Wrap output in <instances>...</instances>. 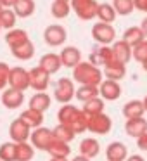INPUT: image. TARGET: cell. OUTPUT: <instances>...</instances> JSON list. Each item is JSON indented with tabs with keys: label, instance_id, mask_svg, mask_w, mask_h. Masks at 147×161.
<instances>
[{
	"label": "cell",
	"instance_id": "obj_1",
	"mask_svg": "<svg viewBox=\"0 0 147 161\" xmlns=\"http://www.w3.org/2000/svg\"><path fill=\"white\" fill-rule=\"evenodd\" d=\"M87 118L88 116L85 114L80 108L71 106V104H64L63 108L59 109V113H57V119H59V123L69 126L76 135L87 130Z\"/></svg>",
	"mask_w": 147,
	"mask_h": 161
},
{
	"label": "cell",
	"instance_id": "obj_2",
	"mask_svg": "<svg viewBox=\"0 0 147 161\" xmlns=\"http://www.w3.org/2000/svg\"><path fill=\"white\" fill-rule=\"evenodd\" d=\"M73 80L80 85H97L99 87L101 81L104 80V75L101 68L92 64L90 61H80L73 68Z\"/></svg>",
	"mask_w": 147,
	"mask_h": 161
},
{
	"label": "cell",
	"instance_id": "obj_3",
	"mask_svg": "<svg viewBox=\"0 0 147 161\" xmlns=\"http://www.w3.org/2000/svg\"><path fill=\"white\" fill-rule=\"evenodd\" d=\"M111 128H112V119L104 111L87 118V130L95 133V135H106V133L111 132Z\"/></svg>",
	"mask_w": 147,
	"mask_h": 161
},
{
	"label": "cell",
	"instance_id": "obj_4",
	"mask_svg": "<svg viewBox=\"0 0 147 161\" xmlns=\"http://www.w3.org/2000/svg\"><path fill=\"white\" fill-rule=\"evenodd\" d=\"M92 38L99 43V45H111L116 40V30L111 23H95L92 26Z\"/></svg>",
	"mask_w": 147,
	"mask_h": 161
},
{
	"label": "cell",
	"instance_id": "obj_5",
	"mask_svg": "<svg viewBox=\"0 0 147 161\" xmlns=\"http://www.w3.org/2000/svg\"><path fill=\"white\" fill-rule=\"evenodd\" d=\"M73 12L81 21H92L97 16V2L95 0H69Z\"/></svg>",
	"mask_w": 147,
	"mask_h": 161
},
{
	"label": "cell",
	"instance_id": "obj_6",
	"mask_svg": "<svg viewBox=\"0 0 147 161\" xmlns=\"http://www.w3.org/2000/svg\"><path fill=\"white\" fill-rule=\"evenodd\" d=\"M74 83L73 80H69V78L63 76L57 80L56 83V88H54V99H56L57 102H61V104H68V102H71V99L74 97Z\"/></svg>",
	"mask_w": 147,
	"mask_h": 161
},
{
	"label": "cell",
	"instance_id": "obj_7",
	"mask_svg": "<svg viewBox=\"0 0 147 161\" xmlns=\"http://www.w3.org/2000/svg\"><path fill=\"white\" fill-rule=\"evenodd\" d=\"M30 139H31V146L35 149H40V151H45L49 149V146L52 144L54 140V133L50 128L47 126H36L33 128V132L30 133Z\"/></svg>",
	"mask_w": 147,
	"mask_h": 161
},
{
	"label": "cell",
	"instance_id": "obj_8",
	"mask_svg": "<svg viewBox=\"0 0 147 161\" xmlns=\"http://www.w3.org/2000/svg\"><path fill=\"white\" fill-rule=\"evenodd\" d=\"M43 40L50 47H61L68 40V31L63 25H50L43 31Z\"/></svg>",
	"mask_w": 147,
	"mask_h": 161
},
{
	"label": "cell",
	"instance_id": "obj_9",
	"mask_svg": "<svg viewBox=\"0 0 147 161\" xmlns=\"http://www.w3.org/2000/svg\"><path fill=\"white\" fill-rule=\"evenodd\" d=\"M28 78H30V88L36 92H45L50 85V75L47 71H43L40 66L31 68L28 71Z\"/></svg>",
	"mask_w": 147,
	"mask_h": 161
},
{
	"label": "cell",
	"instance_id": "obj_10",
	"mask_svg": "<svg viewBox=\"0 0 147 161\" xmlns=\"http://www.w3.org/2000/svg\"><path fill=\"white\" fill-rule=\"evenodd\" d=\"M9 87L16 88V90H28L30 88V78H28V69H24L23 66L11 68L9 71Z\"/></svg>",
	"mask_w": 147,
	"mask_h": 161
},
{
	"label": "cell",
	"instance_id": "obj_11",
	"mask_svg": "<svg viewBox=\"0 0 147 161\" xmlns=\"http://www.w3.org/2000/svg\"><path fill=\"white\" fill-rule=\"evenodd\" d=\"M99 95L104 101H118L121 97V85H119V81L109 80V78L102 80L101 85H99Z\"/></svg>",
	"mask_w": 147,
	"mask_h": 161
},
{
	"label": "cell",
	"instance_id": "obj_12",
	"mask_svg": "<svg viewBox=\"0 0 147 161\" xmlns=\"http://www.w3.org/2000/svg\"><path fill=\"white\" fill-rule=\"evenodd\" d=\"M30 133H31V128L21 118L12 119L9 125V135H11L12 142H24L30 139Z\"/></svg>",
	"mask_w": 147,
	"mask_h": 161
},
{
	"label": "cell",
	"instance_id": "obj_13",
	"mask_svg": "<svg viewBox=\"0 0 147 161\" xmlns=\"http://www.w3.org/2000/svg\"><path fill=\"white\" fill-rule=\"evenodd\" d=\"M2 104L7 109H18L24 104V92L16 90V88H4L2 92Z\"/></svg>",
	"mask_w": 147,
	"mask_h": 161
},
{
	"label": "cell",
	"instance_id": "obj_14",
	"mask_svg": "<svg viewBox=\"0 0 147 161\" xmlns=\"http://www.w3.org/2000/svg\"><path fill=\"white\" fill-rule=\"evenodd\" d=\"M102 75H104L106 78H109V80H123L126 75V64L119 63V61L112 59L109 61V63H106L104 66H102Z\"/></svg>",
	"mask_w": 147,
	"mask_h": 161
},
{
	"label": "cell",
	"instance_id": "obj_15",
	"mask_svg": "<svg viewBox=\"0 0 147 161\" xmlns=\"http://www.w3.org/2000/svg\"><path fill=\"white\" fill-rule=\"evenodd\" d=\"M114 57H112V50L109 45H97L94 50H92L90 57H88V61H90L92 64H95V66H104L106 63H109V61H112Z\"/></svg>",
	"mask_w": 147,
	"mask_h": 161
},
{
	"label": "cell",
	"instance_id": "obj_16",
	"mask_svg": "<svg viewBox=\"0 0 147 161\" xmlns=\"http://www.w3.org/2000/svg\"><path fill=\"white\" fill-rule=\"evenodd\" d=\"M38 66L42 68L43 71H47L49 75H54L63 68V63H61V57L59 54H54V52H49V54H43L38 61Z\"/></svg>",
	"mask_w": 147,
	"mask_h": 161
},
{
	"label": "cell",
	"instance_id": "obj_17",
	"mask_svg": "<svg viewBox=\"0 0 147 161\" xmlns=\"http://www.w3.org/2000/svg\"><path fill=\"white\" fill-rule=\"evenodd\" d=\"M111 50H112V57L123 64H128L130 59H132V47L125 40H116V42H112Z\"/></svg>",
	"mask_w": 147,
	"mask_h": 161
},
{
	"label": "cell",
	"instance_id": "obj_18",
	"mask_svg": "<svg viewBox=\"0 0 147 161\" xmlns=\"http://www.w3.org/2000/svg\"><path fill=\"white\" fill-rule=\"evenodd\" d=\"M59 57H61V63H63L64 68H74L81 61V52L78 47L69 45V47H64L61 50Z\"/></svg>",
	"mask_w": 147,
	"mask_h": 161
},
{
	"label": "cell",
	"instance_id": "obj_19",
	"mask_svg": "<svg viewBox=\"0 0 147 161\" xmlns=\"http://www.w3.org/2000/svg\"><path fill=\"white\" fill-rule=\"evenodd\" d=\"M106 158L107 161H125L128 158V149L123 142H111L106 149Z\"/></svg>",
	"mask_w": 147,
	"mask_h": 161
},
{
	"label": "cell",
	"instance_id": "obj_20",
	"mask_svg": "<svg viewBox=\"0 0 147 161\" xmlns=\"http://www.w3.org/2000/svg\"><path fill=\"white\" fill-rule=\"evenodd\" d=\"M125 130H126V135L137 139V137L142 135L144 132H147V119L144 118V116H140V118H130V119H126Z\"/></svg>",
	"mask_w": 147,
	"mask_h": 161
},
{
	"label": "cell",
	"instance_id": "obj_21",
	"mask_svg": "<svg viewBox=\"0 0 147 161\" xmlns=\"http://www.w3.org/2000/svg\"><path fill=\"white\" fill-rule=\"evenodd\" d=\"M28 40H30V36H28V33H26V30H23V28H16L14 26V28L7 30V33H5V43H7L11 49L28 42Z\"/></svg>",
	"mask_w": 147,
	"mask_h": 161
},
{
	"label": "cell",
	"instance_id": "obj_22",
	"mask_svg": "<svg viewBox=\"0 0 147 161\" xmlns=\"http://www.w3.org/2000/svg\"><path fill=\"white\" fill-rule=\"evenodd\" d=\"M99 153H101V144H99L97 139L87 137V139H83L80 142V154H83V156L92 159V158H97Z\"/></svg>",
	"mask_w": 147,
	"mask_h": 161
},
{
	"label": "cell",
	"instance_id": "obj_23",
	"mask_svg": "<svg viewBox=\"0 0 147 161\" xmlns=\"http://www.w3.org/2000/svg\"><path fill=\"white\" fill-rule=\"evenodd\" d=\"M12 11L16 12V16L18 18H30V16L35 14L36 11V4H35V0H18L14 5H12Z\"/></svg>",
	"mask_w": 147,
	"mask_h": 161
},
{
	"label": "cell",
	"instance_id": "obj_24",
	"mask_svg": "<svg viewBox=\"0 0 147 161\" xmlns=\"http://www.w3.org/2000/svg\"><path fill=\"white\" fill-rule=\"evenodd\" d=\"M121 111H123V116H125L126 119H130V118H140V116H144L145 108H144L142 101L133 99V101H128L125 106H123Z\"/></svg>",
	"mask_w": 147,
	"mask_h": 161
},
{
	"label": "cell",
	"instance_id": "obj_25",
	"mask_svg": "<svg viewBox=\"0 0 147 161\" xmlns=\"http://www.w3.org/2000/svg\"><path fill=\"white\" fill-rule=\"evenodd\" d=\"M11 54L19 61H30L35 56V45H33L31 40H28V42L21 43V45H18V47H12Z\"/></svg>",
	"mask_w": 147,
	"mask_h": 161
},
{
	"label": "cell",
	"instance_id": "obj_26",
	"mask_svg": "<svg viewBox=\"0 0 147 161\" xmlns=\"http://www.w3.org/2000/svg\"><path fill=\"white\" fill-rule=\"evenodd\" d=\"M19 118H21L30 128H36V126H42V123H43V113L36 111V109H33V108H28L21 113Z\"/></svg>",
	"mask_w": 147,
	"mask_h": 161
},
{
	"label": "cell",
	"instance_id": "obj_27",
	"mask_svg": "<svg viewBox=\"0 0 147 161\" xmlns=\"http://www.w3.org/2000/svg\"><path fill=\"white\" fill-rule=\"evenodd\" d=\"M50 102H52V97H50L47 92H36V94L30 99V108L43 113L50 108Z\"/></svg>",
	"mask_w": 147,
	"mask_h": 161
},
{
	"label": "cell",
	"instance_id": "obj_28",
	"mask_svg": "<svg viewBox=\"0 0 147 161\" xmlns=\"http://www.w3.org/2000/svg\"><path fill=\"white\" fill-rule=\"evenodd\" d=\"M47 153L56 158H69V154H71L69 142H63V140L54 139L52 144L49 146V149H47Z\"/></svg>",
	"mask_w": 147,
	"mask_h": 161
},
{
	"label": "cell",
	"instance_id": "obj_29",
	"mask_svg": "<svg viewBox=\"0 0 147 161\" xmlns=\"http://www.w3.org/2000/svg\"><path fill=\"white\" fill-rule=\"evenodd\" d=\"M116 11L114 7H112V4H107V2H102V4L97 5V16L95 18H99V21L102 23H114L116 21Z\"/></svg>",
	"mask_w": 147,
	"mask_h": 161
},
{
	"label": "cell",
	"instance_id": "obj_30",
	"mask_svg": "<svg viewBox=\"0 0 147 161\" xmlns=\"http://www.w3.org/2000/svg\"><path fill=\"white\" fill-rule=\"evenodd\" d=\"M35 156V147L24 140V142H16V161H31Z\"/></svg>",
	"mask_w": 147,
	"mask_h": 161
},
{
	"label": "cell",
	"instance_id": "obj_31",
	"mask_svg": "<svg viewBox=\"0 0 147 161\" xmlns=\"http://www.w3.org/2000/svg\"><path fill=\"white\" fill-rule=\"evenodd\" d=\"M104 108H106V101L97 95V97H94V99L85 101L81 111H83L87 116H92V114H97V113H102V111H104Z\"/></svg>",
	"mask_w": 147,
	"mask_h": 161
},
{
	"label": "cell",
	"instance_id": "obj_32",
	"mask_svg": "<svg viewBox=\"0 0 147 161\" xmlns=\"http://www.w3.org/2000/svg\"><path fill=\"white\" fill-rule=\"evenodd\" d=\"M121 40H125L130 47H133V45H137L139 42L145 40V35H144V31H142V28H140V26H130V28L125 30Z\"/></svg>",
	"mask_w": 147,
	"mask_h": 161
},
{
	"label": "cell",
	"instance_id": "obj_33",
	"mask_svg": "<svg viewBox=\"0 0 147 161\" xmlns=\"http://www.w3.org/2000/svg\"><path fill=\"white\" fill-rule=\"evenodd\" d=\"M71 12V5L66 0H54L50 5V14L56 19H66Z\"/></svg>",
	"mask_w": 147,
	"mask_h": 161
},
{
	"label": "cell",
	"instance_id": "obj_34",
	"mask_svg": "<svg viewBox=\"0 0 147 161\" xmlns=\"http://www.w3.org/2000/svg\"><path fill=\"white\" fill-rule=\"evenodd\" d=\"M99 95V87L97 85H80V87L74 90V97L80 102H85L88 99H94Z\"/></svg>",
	"mask_w": 147,
	"mask_h": 161
},
{
	"label": "cell",
	"instance_id": "obj_35",
	"mask_svg": "<svg viewBox=\"0 0 147 161\" xmlns=\"http://www.w3.org/2000/svg\"><path fill=\"white\" fill-rule=\"evenodd\" d=\"M16 12L11 7H4L0 11V28L4 30H11L16 26Z\"/></svg>",
	"mask_w": 147,
	"mask_h": 161
},
{
	"label": "cell",
	"instance_id": "obj_36",
	"mask_svg": "<svg viewBox=\"0 0 147 161\" xmlns=\"http://www.w3.org/2000/svg\"><path fill=\"white\" fill-rule=\"evenodd\" d=\"M52 133H54V139L63 140V142H71V140L76 137V133H74L73 130L69 128V126L63 125V123H59V125H57L56 128L52 130Z\"/></svg>",
	"mask_w": 147,
	"mask_h": 161
},
{
	"label": "cell",
	"instance_id": "obj_37",
	"mask_svg": "<svg viewBox=\"0 0 147 161\" xmlns=\"http://www.w3.org/2000/svg\"><path fill=\"white\" fill-rule=\"evenodd\" d=\"M112 7H114L116 14H119V16H130L135 11L133 0H112Z\"/></svg>",
	"mask_w": 147,
	"mask_h": 161
},
{
	"label": "cell",
	"instance_id": "obj_38",
	"mask_svg": "<svg viewBox=\"0 0 147 161\" xmlns=\"http://www.w3.org/2000/svg\"><path fill=\"white\" fill-rule=\"evenodd\" d=\"M0 159L16 161V142H4L0 146Z\"/></svg>",
	"mask_w": 147,
	"mask_h": 161
},
{
	"label": "cell",
	"instance_id": "obj_39",
	"mask_svg": "<svg viewBox=\"0 0 147 161\" xmlns=\"http://www.w3.org/2000/svg\"><path fill=\"white\" fill-rule=\"evenodd\" d=\"M132 57L137 63H142V61L147 59V40H142V42L132 47Z\"/></svg>",
	"mask_w": 147,
	"mask_h": 161
},
{
	"label": "cell",
	"instance_id": "obj_40",
	"mask_svg": "<svg viewBox=\"0 0 147 161\" xmlns=\"http://www.w3.org/2000/svg\"><path fill=\"white\" fill-rule=\"evenodd\" d=\"M9 71L11 66L7 63H0V92L9 85Z\"/></svg>",
	"mask_w": 147,
	"mask_h": 161
},
{
	"label": "cell",
	"instance_id": "obj_41",
	"mask_svg": "<svg viewBox=\"0 0 147 161\" xmlns=\"http://www.w3.org/2000/svg\"><path fill=\"white\" fill-rule=\"evenodd\" d=\"M137 147L140 151H147V132H144L142 135L137 137Z\"/></svg>",
	"mask_w": 147,
	"mask_h": 161
},
{
	"label": "cell",
	"instance_id": "obj_42",
	"mask_svg": "<svg viewBox=\"0 0 147 161\" xmlns=\"http://www.w3.org/2000/svg\"><path fill=\"white\" fill-rule=\"evenodd\" d=\"M133 7H135L137 11L147 14V0H133Z\"/></svg>",
	"mask_w": 147,
	"mask_h": 161
},
{
	"label": "cell",
	"instance_id": "obj_43",
	"mask_svg": "<svg viewBox=\"0 0 147 161\" xmlns=\"http://www.w3.org/2000/svg\"><path fill=\"white\" fill-rule=\"evenodd\" d=\"M16 2H18V0H0V5H2V7H11L12 9V5H14Z\"/></svg>",
	"mask_w": 147,
	"mask_h": 161
},
{
	"label": "cell",
	"instance_id": "obj_44",
	"mask_svg": "<svg viewBox=\"0 0 147 161\" xmlns=\"http://www.w3.org/2000/svg\"><path fill=\"white\" fill-rule=\"evenodd\" d=\"M125 161H145V159H144L140 154H132V156H128Z\"/></svg>",
	"mask_w": 147,
	"mask_h": 161
},
{
	"label": "cell",
	"instance_id": "obj_45",
	"mask_svg": "<svg viewBox=\"0 0 147 161\" xmlns=\"http://www.w3.org/2000/svg\"><path fill=\"white\" fill-rule=\"evenodd\" d=\"M140 28H142L144 35H145V38H147V16H145V18H144V21L140 23Z\"/></svg>",
	"mask_w": 147,
	"mask_h": 161
},
{
	"label": "cell",
	"instance_id": "obj_46",
	"mask_svg": "<svg viewBox=\"0 0 147 161\" xmlns=\"http://www.w3.org/2000/svg\"><path fill=\"white\" fill-rule=\"evenodd\" d=\"M71 161H90V158H87V156H83V154H78V156H74Z\"/></svg>",
	"mask_w": 147,
	"mask_h": 161
},
{
	"label": "cell",
	"instance_id": "obj_47",
	"mask_svg": "<svg viewBox=\"0 0 147 161\" xmlns=\"http://www.w3.org/2000/svg\"><path fill=\"white\" fill-rule=\"evenodd\" d=\"M50 161H69L68 158H56V156H52V159Z\"/></svg>",
	"mask_w": 147,
	"mask_h": 161
},
{
	"label": "cell",
	"instance_id": "obj_48",
	"mask_svg": "<svg viewBox=\"0 0 147 161\" xmlns=\"http://www.w3.org/2000/svg\"><path fill=\"white\" fill-rule=\"evenodd\" d=\"M140 64H142L144 71H145V73H147V59H145V61H142V63H140Z\"/></svg>",
	"mask_w": 147,
	"mask_h": 161
},
{
	"label": "cell",
	"instance_id": "obj_49",
	"mask_svg": "<svg viewBox=\"0 0 147 161\" xmlns=\"http://www.w3.org/2000/svg\"><path fill=\"white\" fill-rule=\"evenodd\" d=\"M142 102H144V108H145V113H147V95L144 97V101H142Z\"/></svg>",
	"mask_w": 147,
	"mask_h": 161
},
{
	"label": "cell",
	"instance_id": "obj_50",
	"mask_svg": "<svg viewBox=\"0 0 147 161\" xmlns=\"http://www.w3.org/2000/svg\"><path fill=\"white\" fill-rule=\"evenodd\" d=\"M2 9H4V7H2V5H0V11H2Z\"/></svg>",
	"mask_w": 147,
	"mask_h": 161
},
{
	"label": "cell",
	"instance_id": "obj_51",
	"mask_svg": "<svg viewBox=\"0 0 147 161\" xmlns=\"http://www.w3.org/2000/svg\"><path fill=\"white\" fill-rule=\"evenodd\" d=\"M66 2H69V0H66Z\"/></svg>",
	"mask_w": 147,
	"mask_h": 161
},
{
	"label": "cell",
	"instance_id": "obj_52",
	"mask_svg": "<svg viewBox=\"0 0 147 161\" xmlns=\"http://www.w3.org/2000/svg\"><path fill=\"white\" fill-rule=\"evenodd\" d=\"M0 30H2V28H0Z\"/></svg>",
	"mask_w": 147,
	"mask_h": 161
},
{
	"label": "cell",
	"instance_id": "obj_53",
	"mask_svg": "<svg viewBox=\"0 0 147 161\" xmlns=\"http://www.w3.org/2000/svg\"><path fill=\"white\" fill-rule=\"evenodd\" d=\"M0 161H2V159H0Z\"/></svg>",
	"mask_w": 147,
	"mask_h": 161
}]
</instances>
